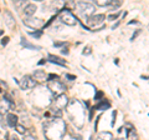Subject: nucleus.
<instances>
[{"instance_id":"nucleus-31","label":"nucleus","mask_w":149,"mask_h":140,"mask_svg":"<svg viewBox=\"0 0 149 140\" xmlns=\"http://www.w3.org/2000/svg\"><path fill=\"white\" fill-rule=\"evenodd\" d=\"M61 53H62L63 55H67V54H68V49H67V48H63V49H61Z\"/></svg>"},{"instance_id":"nucleus-6","label":"nucleus","mask_w":149,"mask_h":140,"mask_svg":"<svg viewBox=\"0 0 149 140\" xmlns=\"http://www.w3.org/2000/svg\"><path fill=\"white\" fill-rule=\"evenodd\" d=\"M104 19H106L104 14H93V15H91L87 19V23H88V25H90V26L96 28V26L101 25L102 23L104 21Z\"/></svg>"},{"instance_id":"nucleus-34","label":"nucleus","mask_w":149,"mask_h":140,"mask_svg":"<svg viewBox=\"0 0 149 140\" xmlns=\"http://www.w3.org/2000/svg\"><path fill=\"white\" fill-rule=\"evenodd\" d=\"M132 24H138V21L137 20H132V21L128 23V25H132Z\"/></svg>"},{"instance_id":"nucleus-19","label":"nucleus","mask_w":149,"mask_h":140,"mask_svg":"<svg viewBox=\"0 0 149 140\" xmlns=\"http://www.w3.org/2000/svg\"><path fill=\"white\" fill-rule=\"evenodd\" d=\"M119 15H120V11H117V13H114V14H111V15H108V20L109 21H113V20L117 19Z\"/></svg>"},{"instance_id":"nucleus-16","label":"nucleus","mask_w":149,"mask_h":140,"mask_svg":"<svg viewBox=\"0 0 149 140\" xmlns=\"http://www.w3.org/2000/svg\"><path fill=\"white\" fill-rule=\"evenodd\" d=\"M112 3V0H98V1H96V5L98 6H109Z\"/></svg>"},{"instance_id":"nucleus-12","label":"nucleus","mask_w":149,"mask_h":140,"mask_svg":"<svg viewBox=\"0 0 149 140\" xmlns=\"http://www.w3.org/2000/svg\"><path fill=\"white\" fill-rule=\"evenodd\" d=\"M34 80H37V81H44L45 79H47V76H46V73L44 71V70H36V71L34 73Z\"/></svg>"},{"instance_id":"nucleus-2","label":"nucleus","mask_w":149,"mask_h":140,"mask_svg":"<svg viewBox=\"0 0 149 140\" xmlns=\"http://www.w3.org/2000/svg\"><path fill=\"white\" fill-rule=\"evenodd\" d=\"M78 9H80V11H81V15L82 16H85V18H90L91 15H93L96 11V9H95V5L91 3H78Z\"/></svg>"},{"instance_id":"nucleus-30","label":"nucleus","mask_w":149,"mask_h":140,"mask_svg":"<svg viewBox=\"0 0 149 140\" xmlns=\"http://www.w3.org/2000/svg\"><path fill=\"white\" fill-rule=\"evenodd\" d=\"M66 78L68 79V80H74V79H76L74 75H70V74H66Z\"/></svg>"},{"instance_id":"nucleus-36","label":"nucleus","mask_w":149,"mask_h":140,"mask_svg":"<svg viewBox=\"0 0 149 140\" xmlns=\"http://www.w3.org/2000/svg\"><path fill=\"white\" fill-rule=\"evenodd\" d=\"M0 35H3V30H0Z\"/></svg>"},{"instance_id":"nucleus-7","label":"nucleus","mask_w":149,"mask_h":140,"mask_svg":"<svg viewBox=\"0 0 149 140\" xmlns=\"http://www.w3.org/2000/svg\"><path fill=\"white\" fill-rule=\"evenodd\" d=\"M24 24L34 28V29H40V28H44L45 23L42 19H39V18H27V19H24Z\"/></svg>"},{"instance_id":"nucleus-14","label":"nucleus","mask_w":149,"mask_h":140,"mask_svg":"<svg viewBox=\"0 0 149 140\" xmlns=\"http://www.w3.org/2000/svg\"><path fill=\"white\" fill-rule=\"evenodd\" d=\"M21 45L24 46V48H27V49H32V50H39L40 46H36V45H32L30 44L29 41H26L25 39H21Z\"/></svg>"},{"instance_id":"nucleus-9","label":"nucleus","mask_w":149,"mask_h":140,"mask_svg":"<svg viewBox=\"0 0 149 140\" xmlns=\"http://www.w3.org/2000/svg\"><path fill=\"white\" fill-rule=\"evenodd\" d=\"M4 20H5L8 28H10V29H13L14 26H15V18L13 16V14L10 11H5V15H4Z\"/></svg>"},{"instance_id":"nucleus-18","label":"nucleus","mask_w":149,"mask_h":140,"mask_svg":"<svg viewBox=\"0 0 149 140\" xmlns=\"http://www.w3.org/2000/svg\"><path fill=\"white\" fill-rule=\"evenodd\" d=\"M120 5H122V0H118V1H116V3L113 1V0H112V3H111L109 6H111L112 9H117V8L120 6Z\"/></svg>"},{"instance_id":"nucleus-15","label":"nucleus","mask_w":149,"mask_h":140,"mask_svg":"<svg viewBox=\"0 0 149 140\" xmlns=\"http://www.w3.org/2000/svg\"><path fill=\"white\" fill-rule=\"evenodd\" d=\"M113 139V135H112V133L109 132H103L100 134V138L98 140H112Z\"/></svg>"},{"instance_id":"nucleus-4","label":"nucleus","mask_w":149,"mask_h":140,"mask_svg":"<svg viewBox=\"0 0 149 140\" xmlns=\"http://www.w3.org/2000/svg\"><path fill=\"white\" fill-rule=\"evenodd\" d=\"M67 104H68V98H67V95L60 94V95L56 96V99L54 101V109L61 111L62 109L66 108Z\"/></svg>"},{"instance_id":"nucleus-21","label":"nucleus","mask_w":149,"mask_h":140,"mask_svg":"<svg viewBox=\"0 0 149 140\" xmlns=\"http://www.w3.org/2000/svg\"><path fill=\"white\" fill-rule=\"evenodd\" d=\"M116 118H117V111H113V113H112V123H111V125L112 127H114V124H116Z\"/></svg>"},{"instance_id":"nucleus-13","label":"nucleus","mask_w":149,"mask_h":140,"mask_svg":"<svg viewBox=\"0 0 149 140\" xmlns=\"http://www.w3.org/2000/svg\"><path fill=\"white\" fill-rule=\"evenodd\" d=\"M109 106H111L109 103H108V101H106V100H103L102 103H100V104H97V105L95 106V109H97V110H103V111H104V110L108 109Z\"/></svg>"},{"instance_id":"nucleus-5","label":"nucleus","mask_w":149,"mask_h":140,"mask_svg":"<svg viewBox=\"0 0 149 140\" xmlns=\"http://www.w3.org/2000/svg\"><path fill=\"white\" fill-rule=\"evenodd\" d=\"M17 84L20 85V88H21L22 90H25V89H32V88L36 86V81L31 76H29V75L22 76V79H21L20 81H17Z\"/></svg>"},{"instance_id":"nucleus-11","label":"nucleus","mask_w":149,"mask_h":140,"mask_svg":"<svg viewBox=\"0 0 149 140\" xmlns=\"http://www.w3.org/2000/svg\"><path fill=\"white\" fill-rule=\"evenodd\" d=\"M49 62L52 64H56V65H60V66H65V65H66V62H65L63 59H61L60 57H56V55H52V54L49 55Z\"/></svg>"},{"instance_id":"nucleus-33","label":"nucleus","mask_w":149,"mask_h":140,"mask_svg":"<svg viewBox=\"0 0 149 140\" xmlns=\"http://www.w3.org/2000/svg\"><path fill=\"white\" fill-rule=\"evenodd\" d=\"M4 86L6 88V84H4V83H1V81H0V93L3 91V88H4Z\"/></svg>"},{"instance_id":"nucleus-35","label":"nucleus","mask_w":149,"mask_h":140,"mask_svg":"<svg viewBox=\"0 0 149 140\" xmlns=\"http://www.w3.org/2000/svg\"><path fill=\"white\" fill-rule=\"evenodd\" d=\"M45 62H46V60H45V59H41V60H40V62H39V65H42V64H45Z\"/></svg>"},{"instance_id":"nucleus-23","label":"nucleus","mask_w":149,"mask_h":140,"mask_svg":"<svg viewBox=\"0 0 149 140\" xmlns=\"http://www.w3.org/2000/svg\"><path fill=\"white\" fill-rule=\"evenodd\" d=\"M102 96H103V93H102V91H97V94L95 95V101H98Z\"/></svg>"},{"instance_id":"nucleus-26","label":"nucleus","mask_w":149,"mask_h":140,"mask_svg":"<svg viewBox=\"0 0 149 140\" xmlns=\"http://www.w3.org/2000/svg\"><path fill=\"white\" fill-rule=\"evenodd\" d=\"M24 140H36V138L34 136V135H29V134H26L25 136H24Z\"/></svg>"},{"instance_id":"nucleus-17","label":"nucleus","mask_w":149,"mask_h":140,"mask_svg":"<svg viewBox=\"0 0 149 140\" xmlns=\"http://www.w3.org/2000/svg\"><path fill=\"white\" fill-rule=\"evenodd\" d=\"M15 129H16V132H17L19 134H24V135H25V133H26V129L22 127V125H20V124H17L16 127H15Z\"/></svg>"},{"instance_id":"nucleus-32","label":"nucleus","mask_w":149,"mask_h":140,"mask_svg":"<svg viewBox=\"0 0 149 140\" xmlns=\"http://www.w3.org/2000/svg\"><path fill=\"white\" fill-rule=\"evenodd\" d=\"M9 140H20V139H19V138L16 136V135L14 134V135H11V136H10V139H9Z\"/></svg>"},{"instance_id":"nucleus-25","label":"nucleus","mask_w":149,"mask_h":140,"mask_svg":"<svg viewBox=\"0 0 149 140\" xmlns=\"http://www.w3.org/2000/svg\"><path fill=\"white\" fill-rule=\"evenodd\" d=\"M141 33H142V30H137V31H136V33H134V34L132 35V38H130V41H133V40L136 39V38H137V36H138L139 34H141Z\"/></svg>"},{"instance_id":"nucleus-28","label":"nucleus","mask_w":149,"mask_h":140,"mask_svg":"<svg viewBox=\"0 0 149 140\" xmlns=\"http://www.w3.org/2000/svg\"><path fill=\"white\" fill-rule=\"evenodd\" d=\"M65 45V41H60V43H54V46L55 48H60V46Z\"/></svg>"},{"instance_id":"nucleus-29","label":"nucleus","mask_w":149,"mask_h":140,"mask_svg":"<svg viewBox=\"0 0 149 140\" xmlns=\"http://www.w3.org/2000/svg\"><path fill=\"white\" fill-rule=\"evenodd\" d=\"M22 4H25V3H24V1H15V3H14V5H15L16 8H20Z\"/></svg>"},{"instance_id":"nucleus-3","label":"nucleus","mask_w":149,"mask_h":140,"mask_svg":"<svg viewBox=\"0 0 149 140\" xmlns=\"http://www.w3.org/2000/svg\"><path fill=\"white\" fill-rule=\"evenodd\" d=\"M47 88L54 93L56 95H60V94H63V91L66 90V86L63 85L61 81L58 80H51L47 81Z\"/></svg>"},{"instance_id":"nucleus-22","label":"nucleus","mask_w":149,"mask_h":140,"mask_svg":"<svg viewBox=\"0 0 149 140\" xmlns=\"http://www.w3.org/2000/svg\"><path fill=\"white\" fill-rule=\"evenodd\" d=\"M46 80H47V81H51V80H58V76H57V75H55V74H50Z\"/></svg>"},{"instance_id":"nucleus-27","label":"nucleus","mask_w":149,"mask_h":140,"mask_svg":"<svg viewBox=\"0 0 149 140\" xmlns=\"http://www.w3.org/2000/svg\"><path fill=\"white\" fill-rule=\"evenodd\" d=\"M8 43H9V36H5V38L1 39V45H3V46H5Z\"/></svg>"},{"instance_id":"nucleus-24","label":"nucleus","mask_w":149,"mask_h":140,"mask_svg":"<svg viewBox=\"0 0 149 140\" xmlns=\"http://www.w3.org/2000/svg\"><path fill=\"white\" fill-rule=\"evenodd\" d=\"M83 55H90L91 54V46H86V49L83 50Z\"/></svg>"},{"instance_id":"nucleus-20","label":"nucleus","mask_w":149,"mask_h":140,"mask_svg":"<svg viewBox=\"0 0 149 140\" xmlns=\"http://www.w3.org/2000/svg\"><path fill=\"white\" fill-rule=\"evenodd\" d=\"M29 34L31 36H34V38H41V35H42V31H30Z\"/></svg>"},{"instance_id":"nucleus-10","label":"nucleus","mask_w":149,"mask_h":140,"mask_svg":"<svg viewBox=\"0 0 149 140\" xmlns=\"http://www.w3.org/2000/svg\"><path fill=\"white\" fill-rule=\"evenodd\" d=\"M36 10H37V8L35 4H26L24 8V13L27 18H32V15L36 13Z\"/></svg>"},{"instance_id":"nucleus-1","label":"nucleus","mask_w":149,"mask_h":140,"mask_svg":"<svg viewBox=\"0 0 149 140\" xmlns=\"http://www.w3.org/2000/svg\"><path fill=\"white\" fill-rule=\"evenodd\" d=\"M60 20H61L65 25H68V26H73L77 24L76 16H74L72 11L68 10V9H62L61 10V13H60Z\"/></svg>"},{"instance_id":"nucleus-8","label":"nucleus","mask_w":149,"mask_h":140,"mask_svg":"<svg viewBox=\"0 0 149 140\" xmlns=\"http://www.w3.org/2000/svg\"><path fill=\"white\" fill-rule=\"evenodd\" d=\"M17 116L14 113H8L6 114V125L10 128H15L17 125Z\"/></svg>"}]
</instances>
